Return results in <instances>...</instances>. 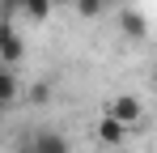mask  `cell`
I'll return each mask as SVG.
<instances>
[{"instance_id": "277c9868", "label": "cell", "mask_w": 157, "mask_h": 153, "mask_svg": "<svg viewBox=\"0 0 157 153\" xmlns=\"http://www.w3.org/2000/svg\"><path fill=\"white\" fill-rule=\"evenodd\" d=\"M119 30H123L128 38H136V43H140V38H149V17H144L140 9L123 4V9H119Z\"/></svg>"}, {"instance_id": "7c38bea8", "label": "cell", "mask_w": 157, "mask_h": 153, "mask_svg": "<svg viewBox=\"0 0 157 153\" xmlns=\"http://www.w3.org/2000/svg\"><path fill=\"white\" fill-rule=\"evenodd\" d=\"M21 153H38V149H34V145H26V149H21Z\"/></svg>"}, {"instance_id": "6da1fadb", "label": "cell", "mask_w": 157, "mask_h": 153, "mask_svg": "<svg viewBox=\"0 0 157 153\" xmlns=\"http://www.w3.org/2000/svg\"><path fill=\"white\" fill-rule=\"evenodd\" d=\"M102 115H110V119H119L123 128H132V124H140L144 102L136 98V94H119V98H110V102H106V111H102Z\"/></svg>"}, {"instance_id": "3957f363", "label": "cell", "mask_w": 157, "mask_h": 153, "mask_svg": "<svg viewBox=\"0 0 157 153\" xmlns=\"http://www.w3.org/2000/svg\"><path fill=\"white\" fill-rule=\"evenodd\" d=\"M94 136H98V145H102V149H123L128 128L119 124V119H110V115H102V119H98V128H94Z\"/></svg>"}, {"instance_id": "9c48e42d", "label": "cell", "mask_w": 157, "mask_h": 153, "mask_svg": "<svg viewBox=\"0 0 157 153\" xmlns=\"http://www.w3.org/2000/svg\"><path fill=\"white\" fill-rule=\"evenodd\" d=\"M51 102V81H34L30 85V106H47Z\"/></svg>"}, {"instance_id": "8992f818", "label": "cell", "mask_w": 157, "mask_h": 153, "mask_svg": "<svg viewBox=\"0 0 157 153\" xmlns=\"http://www.w3.org/2000/svg\"><path fill=\"white\" fill-rule=\"evenodd\" d=\"M9 4H17L30 22H47L51 17V0H9Z\"/></svg>"}, {"instance_id": "ba28073f", "label": "cell", "mask_w": 157, "mask_h": 153, "mask_svg": "<svg viewBox=\"0 0 157 153\" xmlns=\"http://www.w3.org/2000/svg\"><path fill=\"white\" fill-rule=\"evenodd\" d=\"M110 4H115V0H77V13L81 17H102Z\"/></svg>"}, {"instance_id": "7a4b0ae2", "label": "cell", "mask_w": 157, "mask_h": 153, "mask_svg": "<svg viewBox=\"0 0 157 153\" xmlns=\"http://www.w3.org/2000/svg\"><path fill=\"white\" fill-rule=\"evenodd\" d=\"M21 55H26V43H21V34H17L9 22H0V68H13Z\"/></svg>"}, {"instance_id": "5b68a950", "label": "cell", "mask_w": 157, "mask_h": 153, "mask_svg": "<svg viewBox=\"0 0 157 153\" xmlns=\"http://www.w3.org/2000/svg\"><path fill=\"white\" fill-rule=\"evenodd\" d=\"M30 145H34L38 153H72V149H68V140H64L59 132H38Z\"/></svg>"}, {"instance_id": "4fadbf2b", "label": "cell", "mask_w": 157, "mask_h": 153, "mask_svg": "<svg viewBox=\"0 0 157 153\" xmlns=\"http://www.w3.org/2000/svg\"><path fill=\"white\" fill-rule=\"evenodd\" d=\"M153 81H157V60H153Z\"/></svg>"}, {"instance_id": "8fae6325", "label": "cell", "mask_w": 157, "mask_h": 153, "mask_svg": "<svg viewBox=\"0 0 157 153\" xmlns=\"http://www.w3.org/2000/svg\"><path fill=\"white\" fill-rule=\"evenodd\" d=\"M106 153H132V149H128V145H123V149H106Z\"/></svg>"}, {"instance_id": "30bf717a", "label": "cell", "mask_w": 157, "mask_h": 153, "mask_svg": "<svg viewBox=\"0 0 157 153\" xmlns=\"http://www.w3.org/2000/svg\"><path fill=\"white\" fill-rule=\"evenodd\" d=\"M51 4H64V9H77V0H51Z\"/></svg>"}, {"instance_id": "52a82bcc", "label": "cell", "mask_w": 157, "mask_h": 153, "mask_svg": "<svg viewBox=\"0 0 157 153\" xmlns=\"http://www.w3.org/2000/svg\"><path fill=\"white\" fill-rule=\"evenodd\" d=\"M17 94H21V81L13 76V68H0V111L17 98Z\"/></svg>"}]
</instances>
